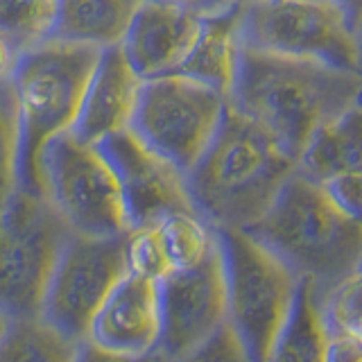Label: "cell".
<instances>
[{
  "label": "cell",
  "mask_w": 362,
  "mask_h": 362,
  "mask_svg": "<svg viewBox=\"0 0 362 362\" xmlns=\"http://www.w3.org/2000/svg\"><path fill=\"white\" fill-rule=\"evenodd\" d=\"M141 90L143 79L124 59L122 48L102 50L86 84L77 120L68 134L98 147L113 136L129 132L139 109Z\"/></svg>",
  "instance_id": "obj_14"
},
{
  "label": "cell",
  "mask_w": 362,
  "mask_h": 362,
  "mask_svg": "<svg viewBox=\"0 0 362 362\" xmlns=\"http://www.w3.org/2000/svg\"><path fill=\"white\" fill-rule=\"evenodd\" d=\"M9 322H11V320H9V317H7V315H5L3 310H0V337H3V335H5V331H7V326H9Z\"/></svg>",
  "instance_id": "obj_32"
},
{
  "label": "cell",
  "mask_w": 362,
  "mask_h": 362,
  "mask_svg": "<svg viewBox=\"0 0 362 362\" xmlns=\"http://www.w3.org/2000/svg\"><path fill=\"white\" fill-rule=\"evenodd\" d=\"M362 3L265 0L243 3V48L358 73L356 30Z\"/></svg>",
  "instance_id": "obj_5"
},
{
  "label": "cell",
  "mask_w": 362,
  "mask_h": 362,
  "mask_svg": "<svg viewBox=\"0 0 362 362\" xmlns=\"http://www.w3.org/2000/svg\"><path fill=\"white\" fill-rule=\"evenodd\" d=\"M249 233L301 281L313 283L320 301L362 267V229L335 209L324 186L299 170Z\"/></svg>",
  "instance_id": "obj_3"
},
{
  "label": "cell",
  "mask_w": 362,
  "mask_h": 362,
  "mask_svg": "<svg viewBox=\"0 0 362 362\" xmlns=\"http://www.w3.org/2000/svg\"><path fill=\"white\" fill-rule=\"evenodd\" d=\"M124 245L127 233L118 238L68 235L45 290L41 320L75 342H84L102 303L127 276Z\"/></svg>",
  "instance_id": "obj_10"
},
{
  "label": "cell",
  "mask_w": 362,
  "mask_h": 362,
  "mask_svg": "<svg viewBox=\"0 0 362 362\" xmlns=\"http://www.w3.org/2000/svg\"><path fill=\"white\" fill-rule=\"evenodd\" d=\"M57 9L59 3L52 0H37V3L0 0V41L14 54V59L48 43Z\"/></svg>",
  "instance_id": "obj_21"
},
{
  "label": "cell",
  "mask_w": 362,
  "mask_h": 362,
  "mask_svg": "<svg viewBox=\"0 0 362 362\" xmlns=\"http://www.w3.org/2000/svg\"><path fill=\"white\" fill-rule=\"evenodd\" d=\"M360 269H362V267H360Z\"/></svg>",
  "instance_id": "obj_34"
},
{
  "label": "cell",
  "mask_w": 362,
  "mask_h": 362,
  "mask_svg": "<svg viewBox=\"0 0 362 362\" xmlns=\"http://www.w3.org/2000/svg\"><path fill=\"white\" fill-rule=\"evenodd\" d=\"M322 317L328 337H356L362 331V269L322 299Z\"/></svg>",
  "instance_id": "obj_23"
},
{
  "label": "cell",
  "mask_w": 362,
  "mask_h": 362,
  "mask_svg": "<svg viewBox=\"0 0 362 362\" xmlns=\"http://www.w3.org/2000/svg\"><path fill=\"white\" fill-rule=\"evenodd\" d=\"M98 150L118 179L129 231L158 226L179 213H195L186 175L147 150L132 132L100 143Z\"/></svg>",
  "instance_id": "obj_12"
},
{
  "label": "cell",
  "mask_w": 362,
  "mask_h": 362,
  "mask_svg": "<svg viewBox=\"0 0 362 362\" xmlns=\"http://www.w3.org/2000/svg\"><path fill=\"white\" fill-rule=\"evenodd\" d=\"M173 272L197 269L218 245V233L197 213H179L158 224Z\"/></svg>",
  "instance_id": "obj_22"
},
{
  "label": "cell",
  "mask_w": 362,
  "mask_h": 362,
  "mask_svg": "<svg viewBox=\"0 0 362 362\" xmlns=\"http://www.w3.org/2000/svg\"><path fill=\"white\" fill-rule=\"evenodd\" d=\"M14 54H11L9 50H7V45L0 41V79H5V77H9V73H11V66H14Z\"/></svg>",
  "instance_id": "obj_30"
},
{
  "label": "cell",
  "mask_w": 362,
  "mask_h": 362,
  "mask_svg": "<svg viewBox=\"0 0 362 362\" xmlns=\"http://www.w3.org/2000/svg\"><path fill=\"white\" fill-rule=\"evenodd\" d=\"M297 161L231 105L202 161L186 175L195 213L213 231H252L274 209Z\"/></svg>",
  "instance_id": "obj_2"
},
{
  "label": "cell",
  "mask_w": 362,
  "mask_h": 362,
  "mask_svg": "<svg viewBox=\"0 0 362 362\" xmlns=\"http://www.w3.org/2000/svg\"><path fill=\"white\" fill-rule=\"evenodd\" d=\"M100 52L84 45L48 41L18 57L11 66L9 79L18 105L16 188L25 195L45 197L43 150L73 129Z\"/></svg>",
  "instance_id": "obj_4"
},
{
  "label": "cell",
  "mask_w": 362,
  "mask_h": 362,
  "mask_svg": "<svg viewBox=\"0 0 362 362\" xmlns=\"http://www.w3.org/2000/svg\"><path fill=\"white\" fill-rule=\"evenodd\" d=\"M362 102L358 73L243 48L229 105L267 132L294 161L315 132Z\"/></svg>",
  "instance_id": "obj_1"
},
{
  "label": "cell",
  "mask_w": 362,
  "mask_h": 362,
  "mask_svg": "<svg viewBox=\"0 0 362 362\" xmlns=\"http://www.w3.org/2000/svg\"><path fill=\"white\" fill-rule=\"evenodd\" d=\"M229 98L192 82L170 75L143 82L132 134L179 173L190 175L218 136Z\"/></svg>",
  "instance_id": "obj_8"
},
{
  "label": "cell",
  "mask_w": 362,
  "mask_h": 362,
  "mask_svg": "<svg viewBox=\"0 0 362 362\" xmlns=\"http://www.w3.org/2000/svg\"><path fill=\"white\" fill-rule=\"evenodd\" d=\"M45 199L64 224L84 238H118L129 233L122 192L98 147L73 134L54 139L41 156Z\"/></svg>",
  "instance_id": "obj_9"
},
{
  "label": "cell",
  "mask_w": 362,
  "mask_h": 362,
  "mask_svg": "<svg viewBox=\"0 0 362 362\" xmlns=\"http://www.w3.org/2000/svg\"><path fill=\"white\" fill-rule=\"evenodd\" d=\"M356 337H358V339H360V342H362V331H360V333H358Z\"/></svg>",
  "instance_id": "obj_33"
},
{
  "label": "cell",
  "mask_w": 362,
  "mask_h": 362,
  "mask_svg": "<svg viewBox=\"0 0 362 362\" xmlns=\"http://www.w3.org/2000/svg\"><path fill=\"white\" fill-rule=\"evenodd\" d=\"M161 294V344L170 360L213 337L226 324V274L224 254L218 245L197 269L173 272L158 283Z\"/></svg>",
  "instance_id": "obj_11"
},
{
  "label": "cell",
  "mask_w": 362,
  "mask_h": 362,
  "mask_svg": "<svg viewBox=\"0 0 362 362\" xmlns=\"http://www.w3.org/2000/svg\"><path fill=\"white\" fill-rule=\"evenodd\" d=\"M124 258H127V274L132 276L161 283L173 274L158 226L129 231L127 245H124Z\"/></svg>",
  "instance_id": "obj_25"
},
{
  "label": "cell",
  "mask_w": 362,
  "mask_h": 362,
  "mask_svg": "<svg viewBox=\"0 0 362 362\" xmlns=\"http://www.w3.org/2000/svg\"><path fill=\"white\" fill-rule=\"evenodd\" d=\"M173 362H254V360L249 358L245 344L233 333V328L229 324H224L204 344L188 351L186 356H181Z\"/></svg>",
  "instance_id": "obj_26"
},
{
  "label": "cell",
  "mask_w": 362,
  "mask_h": 362,
  "mask_svg": "<svg viewBox=\"0 0 362 362\" xmlns=\"http://www.w3.org/2000/svg\"><path fill=\"white\" fill-rule=\"evenodd\" d=\"M71 233L45 197L16 190L0 209V310L9 320L41 317L52 269Z\"/></svg>",
  "instance_id": "obj_7"
},
{
  "label": "cell",
  "mask_w": 362,
  "mask_h": 362,
  "mask_svg": "<svg viewBox=\"0 0 362 362\" xmlns=\"http://www.w3.org/2000/svg\"><path fill=\"white\" fill-rule=\"evenodd\" d=\"M324 190L335 209L362 229V175H342L326 181Z\"/></svg>",
  "instance_id": "obj_27"
},
{
  "label": "cell",
  "mask_w": 362,
  "mask_h": 362,
  "mask_svg": "<svg viewBox=\"0 0 362 362\" xmlns=\"http://www.w3.org/2000/svg\"><path fill=\"white\" fill-rule=\"evenodd\" d=\"M79 342L41 317L11 320L0 337V362H75Z\"/></svg>",
  "instance_id": "obj_20"
},
{
  "label": "cell",
  "mask_w": 362,
  "mask_h": 362,
  "mask_svg": "<svg viewBox=\"0 0 362 362\" xmlns=\"http://www.w3.org/2000/svg\"><path fill=\"white\" fill-rule=\"evenodd\" d=\"M18 163V105L11 79H0V209L16 188Z\"/></svg>",
  "instance_id": "obj_24"
},
{
  "label": "cell",
  "mask_w": 362,
  "mask_h": 362,
  "mask_svg": "<svg viewBox=\"0 0 362 362\" xmlns=\"http://www.w3.org/2000/svg\"><path fill=\"white\" fill-rule=\"evenodd\" d=\"M213 3H139L122 54L143 82L177 75L202 34Z\"/></svg>",
  "instance_id": "obj_13"
},
{
  "label": "cell",
  "mask_w": 362,
  "mask_h": 362,
  "mask_svg": "<svg viewBox=\"0 0 362 362\" xmlns=\"http://www.w3.org/2000/svg\"><path fill=\"white\" fill-rule=\"evenodd\" d=\"M136 9L139 3L132 0H64L48 41L95 50L120 48Z\"/></svg>",
  "instance_id": "obj_17"
},
{
  "label": "cell",
  "mask_w": 362,
  "mask_h": 362,
  "mask_svg": "<svg viewBox=\"0 0 362 362\" xmlns=\"http://www.w3.org/2000/svg\"><path fill=\"white\" fill-rule=\"evenodd\" d=\"M297 165L320 186L342 175H362V102L322 124Z\"/></svg>",
  "instance_id": "obj_18"
},
{
  "label": "cell",
  "mask_w": 362,
  "mask_h": 362,
  "mask_svg": "<svg viewBox=\"0 0 362 362\" xmlns=\"http://www.w3.org/2000/svg\"><path fill=\"white\" fill-rule=\"evenodd\" d=\"M218 238L226 274V324L249 358L267 362L294 310L301 279L252 233L220 231Z\"/></svg>",
  "instance_id": "obj_6"
},
{
  "label": "cell",
  "mask_w": 362,
  "mask_h": 362,
  "mask_svg": "<svg viewBox=\"0 0 362 362\" xmlns=\"http://www.w3.org/2000/svg\"><path fill=\"white\" fill-rule=\"evenodd\" d=\"M158 283L127 274L111 290L88 331V342L122 356H145L161 344Z\"/></svg>",
  "instance_id": "obj_15"
},
{
  "label": "cell",
  "mask_w": 362,
  "mask_h": 362,
  "mask_svg": "<svg viewBox=\"0 0 362 362\" xmlns=\"http://www.w3.org/2000/svg\"><path fill=\"white\" fill-rule=\"evenodd\" d=\"M328 362H362V342L358 337H331Z\"/></svg>",
  "instance_id": "obj_29"
},
{
  "label": "cell",
  "mask_w": 362,
  "mask_h": 362,
  "mask_svg": "<svg viewBox=\"0 0 362 362\" xmlns=\"http://www.w3.org/2000/svg\"><path fill=\"white\" fill-rule=\"evenodd\" d=\"M240 7L243 3H213L195 48L177 75L188 77L224 98L231 95L243 54Z\"/></svg>",
  "instance_id": "obj_16"
},
{
  "label": "cell",
  "mask_w": 362,
  "mask_h": 362,
  "mask_svg": "<svg viewBox=\"0 0 362 362\" xmlns=\"http://www.w3.org/2000/svg\"><path fill=\"white\" fill-rule=\"evenodd\" d=\"M356 45H358V75L362 79V16L358 23V30H356Z\"/></svg>",
  "instance_id": "obj_31"
},
{
  "label": "cell",
  "mask_w": 362,
  "mask_h": 362,
  "mask_svg": "<svg viewBox=\"0 0 362 362\" xmlns=\"http://www.w3.org/2000/svg\"><path fill=\"white\" fill-rule=\"evenodd\" d=\"M328 344L322 301L313 283L301 281L294 310L286 328L276 337L267 362H328Z\"/></svg>",
  "instance_id": "obj_19"
},
{
  "label": "cell",
  "mask_w": 362,
  "mask_h": 362,
  "mask_svg": "<svg viewBox=\"0 0 362 362\" xmlns=\"http://www.w3.org/2000/svg\"><path fill=\"white\" fill-rule=\"evenodd\" d=\"M75 362H173V360H170L161 349H156L152 354H145V356H122L107 349H100L98 344L84 339V342H79Z\"/></svg>",
  "instance_id": "obj_28"
}]
</instances>
